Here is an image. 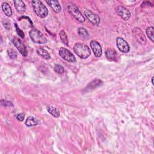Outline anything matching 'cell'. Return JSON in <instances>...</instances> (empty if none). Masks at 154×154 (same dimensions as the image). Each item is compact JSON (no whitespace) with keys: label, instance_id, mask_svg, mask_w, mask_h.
<instances>
[{"label":"cell","instance_id":"cell-18","mask_svg":"<svg viewBox=\"0 0 154 154\" xmlns=\"http://www.w3.org/2000/svg\"><path fill=\"white\" fill-rule=\"evenodd\" d=\"M39 123L38 120L33 116H29L27 118L26 121V125L27 126H33L37 125Z\"/></svg>","mask_w":154,"mask_h":154},{"label":"cell","instance_id":"cell-13","mask_svg":"<svg viewBox=\"0 0 154 154\" xmlns=\"http://www.w3.org/2000/svg\"><path fill=\"white\" fill-rule=\"evenodd\" d=\"M105 55L107 59L109 61H117L118 58V55L117 53L112 49H108L105 52Z\"/></svg>","mask_w":154,"mask_h":154},{"label":"cell","instance_id":"cell-27","mask_svg":"<svg viewBox=\"0 0 154 154\" xmlns=\"http://www.w3.org/2000/svg\"><path fill=\"white\" fill-rule=\"evenodd\" d=\"M2 101L4 102V104H3V105H4V106H6V107H9V106H10V105H13V104H12L10 102H9V101H3V100H2Z\"/></svg>","mask_w":154,"mask_h":154},{"label":"cell","instance_id":"cell-19","mask_svg":"<svg viewBox=\"0 0 154 154\" xmlns=\"http://www.w3.org/2000/svg\"><path fill=\"white\" fill-rule=\"evenodd\" d=\"M37 53L38 54H39L40 56L42 57L45 58L46 59H49L51 58V55L49 54V53L45 49H43L42 48H39L37 50Z\"/></svg>","mask_w":154,"mask_h":154},{"label":"cell","instance_id":"cell-21","mask_svg":"<svg viewBox=\"0 0 154 154\" xmlns=\"http://www.w3.org/2000/svg\"><path fill=\"white\" fill-rule=\"evenodd\" d=\"M78 34L83 39H87L89 37V33L84 28H80L78 30Z\"/></svg>","mask_w":154,"mask_h":154},{"label":"cell","instance_id":"cell-16","mask_svg":"<svg viewBox=\"0 0 154 154\" xmlns=\"http://www.w3.org/2000/svg\"><path fill=\"white\" fill-rule=\"evenodd\" d=\"M47 111L54 117L58 118L60 116V112L58 109V108H57L56 107L53 106H48L47 107Z\"/></svg>","mask_w":154,"mask_h":154},{"label":"cell","instance_id":"cell-2","mask_svg":"<svg viewBox=\"0 0 154 154\" xmlns=\"http://www.w3.org/2000/svg\"><path fill=\"white\" fill-rule=\"evenodd\" d=\"M33 10L36 14L41 18H45L48 15V10L46 6L40 1L34 0L31 1Z\"/></svg>","mask_w":154,"mask_h":154},{"label":"cell","instance_id":"cell-10","mask_svg":"<svg viewBox=\"0 0 154 154\" xmlns=\"http://www.w3.org/2000/svg\"><path fill=\"white\" fill-rule=\"evenodd\" d=\"M91 47L92 50H93V52L94 53V55L96 57H99L102 55V50L101 46L100 45V44L95 40H93L91 42Z\"/></svg>","mask_w":154,"mask_h":154},{"label":"cell","instance_id":"cell-8","mask_svg":"<svg viewBox=\"0 0 154 154\" xmlns=\"http://www.w3.org/2000/svg\"><path fill=\"white\" fill-rule=\"evenodd\" d=\"M133 33L136 40L142 45H145L146 43V37L141 29L139 28H134L133 30Z\"/></svg>","mask_w":154,"mask_h":154},{"label":"cell","instance_id":"cell-4","mask_svg":"<svg viewBox=\"0 0 154 154\" xmlns=\"http://www.w3.org/2000/svg\"><path fill=\"white\" fill-rule=\"evenodd\" d=\"M68 10L70 14L73 16L77 20H78L80 23H84L85 21V18L82 15L81 13L78 9V7L73 4H71L68 5Z\"/></svg>","mask_w":154,"mask_h":154},{"label":"cell","instance_id":"cell-17","mask_svg":"<svg viewBox=\"0 0 154 154\" xmlns=\"http://www.w3.org/2000/svg\"><path fill=\"white\" fill-rule=\"evenodd\" d=\"M1 7H2V10H3V12L5 13V15L7 16H10L12 15V8L7 3H6V2L3 3L2 4Z\"/></svg>","mask_w":154,"mask_h":154},{"label":"cell","instance_id":"cell-3","mask_svg":"<svg viewBox=\"0 0 154 154\" xmlns=\"http://www.w3.org/2000/svg\"><path fill=\"white\" fill-rule=\"evenodd\" d=\"M31 40L38 44H45L47 42V39L40 31L37 29H33L29 33Z\"/></svg>","mask_w":154,"mask_h":154},{"label":"cell","instance_id":"cell-25","mask_svg":"<svg viewBox=\"0 0 154 154\" xmlns=\"http://www.w3.org/2000/svg\"><path fill=\"white\" fill-rule=\"evenodd\" d=\"M9 55L12 59H14L17 57L16 52L13 50H10V51H9Z\"/></svg>","mask_w":154,"mask_h":154},{"label":"cell","instance_id":"cell-12","mask_svg":"<svg viewBox=\"0 0 154 154\" xmlns=\"http://www.w3.org/2000/svg\"><path fill=\"white\" fill-rule=\"evenodd\" d=\"M14 4L16 11L19 13L23 14L26 10V6L25 3L21 0H16L14 1Z\"/></svg>","mask_w":154,"mask_h":154},{"label":"cell","instance_id":"cell-26","mask_svg":"<svg viewBox=\"0 0 154 154\" xmlns=\"http://www.w3.org/2000/svg\"><path fill=\"white\" fill-rule=\"evenodd\" d=\"M16 119L22 122V121H23L24 120V119H25V114L23 113L18 114V115H16Z\"/></svg>","mask_w":154,"mask_h":154},{"label":"cell","instance_id":"cell-1","mask_svg":"<svg viewBox=\"0 0 154 154\" xmlns=\"http://www.w3.org/2000/svg\"><path fill=\"white\" fill-rule=\"evenodd\" d=\"M74 50L78 56L83 59L88 58L91 54L89 47L82 43H77L74 47Z\"/></svg>","mask_w":154,"mask_h":154},{"label":"cell","instance_id":"cell-15","mask_svg":"<svg viewBox=\"0 0 154 154\" xmlns=\"http://www.w3.org/2000/svg\"><path fill=\"white\" fill-rule=\"evenodd\" d=\"M102 84V81L99 79H96L95 80H93V81H92L89 85H88L86 87L87 89H94L95 88L101 85Z\"/></svg>","mask_w":154,"mask_h":154},{"label":"cell","instance_id":"cell-20","mask_svg":"<svg viewBox=\"0 0 154 154\" xmlns=\"http://www.w3.org/2000/svg\"><path fill=\"white\" fill-rule=\"evenodd\" d=\"M60 39H61V41L63 42V43L64 44V45L68 46V43H69L68 38V36H67L66 34V33L63 30L60 31Z\"/></svg>","mask_w":154,"mask_h":154},{"label":"cell","instance_id":"cell-23","mask_svg":"<svg viewBox=\"0 0 154 154\" xmlns=\"http://www.w3.org/2000/svg\"><path fill=\"white\" fill-rule=\"evenodd\" d=\"M54 70L58 74H62L64 71L63 67L60 64H56L54 68Z\"/></svg>","mask_w":154,"mask_h":154},{"label":"cell","instance_id":"cell-7","mask_svg":"<svg viewBox=\"0 0 154 154\" xmlns=\"http://www.w3.org/2000/svg\"><path fill=\"white\" fill-rule=\"evenodd\" d=\"M13 43L15 47L18 49V50L20 53L24 57H26L27 55L28 51L27 50V48L20 39L15 37L13 39Z\"/></svg>","mask_w":154,"mask_h":154},{"label":"cell","instance_id":"cell-11","mask_svg":"<svg viewBox=\"0 0 154 154\" xmlns=\"http://www.w3.org/2000/svg\"><path fill=\"white\" fill-rule=\"evenodd\" d=\"M117 13L125 20H127L131 18L130 12L123 6H119L118 7Z\"/></svg>","mask_w":154,"mask_h":154},{"label":"cell","instance_id":"cell-9","mask_svg":"<svg viewBox=\"0 0 154 154\" xmlns=\"http://www.w3.org/2000/svg\"><path fill=\"white\" fill-rule=\"evenodd\" d=\"M116 44L118 49L121 52L127 53L129 51V46L123 39L121 37H118L116 39Z\"/></svg>","mask_w":154,"mask_h":154},{"label":"cell","instance_id":"cell-22","mask_svg":"<svg viewBox=\"0 0 154 154\" xmlns=\"http://www.w3.org/2000/svg\"><path fill=\"white\" fill-rule=\"evenodd\" d=\"M153 33H154V29L152 27H150L147 28L146 30V34L147 37L149 38V39L152 41V42H154V39H153Z\"/></svg>","mask_w":154,"mask_h":154},{"label":"cell","instance_id":"cell-6","mask_svg":"<svg viewBox=\"0 0 154 154\" xmlns=\"http://www.w3.org/2000/svg\"><path fill=\"white\" fill-rule=\"evenodd\" d=\"M59 54L64 60L67 61L74 63L76 61V58L72 53L64 48H61L59 50Z\"/></svg>","mask_w":154,"mask_h":154},{"label":"cell","instance_id":"cell-28","mask_svg":"<svg viewBox=\"0 0 154 154\" xmlns=\"http://www.w3.org/2000/svg\"><path fill=\"white\" fill-rule=\"evenodd\" d=\"M152 84H153V77L152 78Z\"/></svg>","mask_w":154,"mask_h":154},{"label":"cell","instance_id":"cell-14","mask_svg":"<svg viewBox=\"0 0 154 154\" xmlns=\"http://www.w3.org/2000/svg\"><path fill=\"white\" fill-rule=\"evenodd\" d=\"M46 2L55 13H59L60 12L61 7L57 1H46Z\"/></svg>","mask_w":154,"mask_h":154},{"label":"cell","instance_id":"cell-5","mask_svg":"<svg viewBox=\"0 0 154 154\" xmlns=\"http://www.w3.org/2000/svg\"><path fill=\"white\" fill-rule=\"evenodd\" d=\"M84 13L86 18L88 19L91 23L93 25L98 26L100 23V18L96 14L94 13L92 11L85 9L84 10Z\"/></svg>","mask_w":154,"mask_h":154},{"label":"cell","instance_id":"cell-24","mask_svg":"<svg viewBox=\"0 0 154 154\" xmlns=\"http://www.w3.org/2000/svg\"><path fill=\"white\" fill-rule=\"evenodd\" d=\"M15 27H16V31H17L18 34H19V36L21 38H24V36H24V34L23 31H22V30L18 27L17 24H15Z\"/></svg>","mask_w":154,"mask_h":154}]
</instances>
